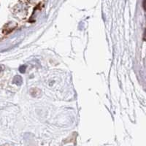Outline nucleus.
Segmentation results:
<instances>
[{
    "label": "nucleus",
    "instance_id": "obj_1",
    "mask_svg": "<svg viewBox=\"0 0 146 146\" xmlns=\"http://www.w3.org/2000/svg\"><path fill=\"white\" fill-rule=\"evenodd\" d=\"M143 7H144V8L146 10V0L144 2H143Z\"/></svg>",
    "mask_w": 146,
    "mask_h": 146
}]
</instances>
